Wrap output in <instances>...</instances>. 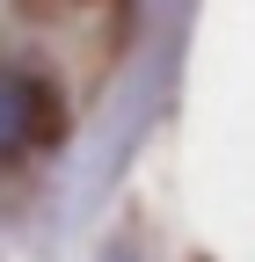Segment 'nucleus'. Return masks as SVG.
Wrapping results in <instances>:
<instances>
[{"label":"nucleus","instance_id":"obj_1","mask_svg":"<svg viewBox=\"0 0 255 262\" xmlns=\"http://www.w3.org/2000/svg\"><path fill=\"white\" fill-rule=\"evenodd\" d=\"M58 117H66V102L51 95V80L37 73H0V146H44Z\"/></svg>","mask_w":255,"mask_h":262}]
</instances>
